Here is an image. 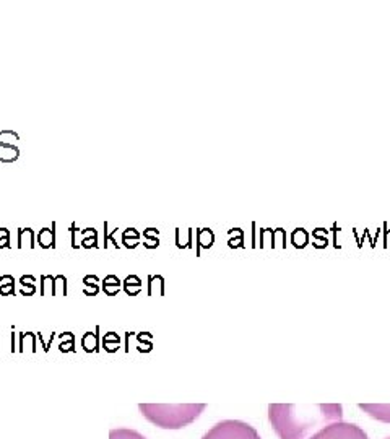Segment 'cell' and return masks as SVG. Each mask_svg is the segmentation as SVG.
I'll return each mask as SVG.
<instances>
[{
	"label": "cell",
	"mask_w": 390,
	"mask_h": 439,
	"mask_svg": "<svg viewBox=\"0 0 390 439\" xmlns=\"http://www.w3.org/2000/svg\"><path fill=\"white\" fill-rule=\"evenodd\" d=\"M124 244H126V247H135L138 244V239H132V237H122Z\"/></svg>",
	"instance_id": "ffe728a7"
},
{
	"label": "cell",
	"mask_w": 390,
	"mask_h": 439,
	"mask_svg": "<svg viewBox=\"0 0 390 439\" xmlns=\"http://www.w3.org/2000/svg\"><path fill=\"white\" fill-rule=\"evenodd\" d=\"M309 439H369L366 431L355 423L348 421H333L330 425L324 426L322 430L309 438Z\"/></svg>",
	"instance_id": "277c9868"
},
{
	"label": "cell",
	"mask_w": 390,
	"mask_h": 439,
	"mask_svg": "<svg viewBox=\"0 0 390 439\" xmlns=\"http://www.w3.org/2000/svg\"><path fill=\"white\" fill-rule=\"evenodd\" d=\"M122 237H132V239H138L140 237V233L135 230V228H127L126 231H124Z\"/></svg>",
	"instance_id": "e0dca14e"
},
{
	"label": "cell",
	"mask_w": 390,
	"mask_h": 439,
	"mask_svg": "<svg viewBox=\"0 0 390 439\" xmlns=\"http://www.w3.org/2000/svg\"><path fill=\"white\" fill-rule=\"evenodd\" d=\"M13 288V278L12 276H2L0 278V293H10Z\"/></svg>",
	"instance_id": "5bb4252c"
},
{
	"label": "cell",
	"mask_w": 390,
	"mask_h": 439,
	"mask_svg": "<svg viewBox=\"0 0 390 439\" xmlns=\"http://www.w3.org/2000/svg\"><path fill=\"white\" fill-rule=\"evenodd\" d=\"M109 439H146L142 433L130 430V428H116L111 430Z\"/></svg>",
	"instance_id": "8992f818"
},
{
	"label": "cell",
	"mask_w": 390,
	"mask_h": 439,
	"mask_svg": "<svg viewBox=\"0 0 390 439\" xmlns=\"http://www.w3.org/2000/svg\"><path fill=\"white\" fill-rule=\"evenodd\" d=\"M10 242V236H2L0 237V247H7Z\"/></svg>",
	"instance_id": "cb8c5ba5"
},
{
	"label": "cell",
	"mask_w": 390,
	"mask_h": 439,
	"mask_svg": "<svg viewBox=\"0 0 390 439\" xmlns=\"http://www.w3.org/2000/svg\"><path fill=\"white\" fill-rule=\"evenodd\" d=\"M205 404H179V405H161V404H142L140 411L150 423L162 430H181L191 425L202 415Z\"/></svg>",
	"instance_id": "7a4b0ae2"
},
{
	"label": "cell",
	"mask_w": 390,
	"mask_h": 439,
	"mask_svg": "<svg viewBox=\"0 0 390 439\" xmlns=\"http://www.w3.org/2000/svg\"><path fill=\"white\" fill-rule=\"evenodd\" d=\"M202 439H262L252 425L241 420H223L211 426Z\"/></svg>",
	"instance_id": "3957f363"
},
{
	"label": "cell",
	"mask_w": 390,
	"mask_h": 439,
	"mask_svg": "<svg viewBox=\"0 0 390 439\" xmlns=\"http://www.w3.org/2000/svg\"><path fill=\"white\" fill-rule=\"evenodd\" d=\"M291 242L294 247H304L309 242V235L304 228H296L294 231L291 233Z\"/></svg>",
	"instance_id": "9c48e42d"
},
{
	"label": "cell",
	"mask_w": 390,
	"mask_h": 439,
	"mask_svg": "<svg viewBox=\"0 0 390 439\" xmlns=\"http://www.w3.org/2000/svg\"><path fill=\"white\" fill-rule=\"evenodd\" d=\"M119 283H121V281H119L117 276H114V275L107 276V278L104 280V291L107 293V295H116V293L119 291Z\"/></svg>",
	"instance_id": "8fae6325"
},
{
	"label": "cell",
	"mask_w": 390,
	"mask_h": 439,
	"mask_svg": "<svg viewBox=\"0 0 390 439\" xmlns=\"http://www.w3.org/2000/svg\"><path fill=\"white\" fill-rule=\"evenodd\" d=\"M316 244H314V246L316 247H325L328 244V241H327V237H316Z\"/></svg>",
	"instance_id": "7402d4cb"
},
{
	"label": "cell",
	"mask_w": 390,
	"mask_h": 439,
	"mask_svg": "<svg viewBox=\"0 0 390 439\" xmlns=\"http://www.w3.org/2000/svg\"><path fill=\"white\" fill-rule=\"evenodd\" d=\"M158 228H146V230L143 231V236L146 237V239H158Z\"/></svg>",
	"instance_id": "2e32d148"
},
{
	"label": "cell",
	"mask_w": 390,
	"mask_h": 439,
	"mask_svg": "<svg viewBox=\"0 0 390 439\" xmlns=\"http://www.w3.org/2000/svg\"><path fill=\"white\" fill-rule=\"evenodd\" d=\"M328 235V230L327 228H316V230L312 231V237L316 239V237H327Z\"/></svg>",
	"instance_id": "ac0fdd59"
},
{
	"label": "cell",
	"mask_w": 390,
	"mask_h": 439,
	"mask_svg": "<svg viewBox=\"0 0 390 439\" xmlns=\"http://www.w3.org/2000/svg\"><path fill=\"white\" fill-rule=\"evenodd\" d=\"M158 244H160L158 239H148V241L145 242V246L150 247V249H153V247H158Z\"/></svg>",
	"instance_id": "603a6c76"
},
{
	"label": "cell",
	"mask_w": 390,
	"mask_h": 439,
	"mask_svg": "<svg viewBox=\"0 0 390 439\" xmlns=\"http://www.w3.org/2000/svg\"><path fill=\"white\" fill-rule=\"evenodd\" d=\"M276 242H280L278 246L286 247V233L283 228H276V230H273V247L276 246Z\"/></svg>",
	"instance_id": "4fadbf2b"
},
{
	"label": "cell",
	"mask_w": 390,
	"mask_h": 439,
	"mask_svg": "<svg viewBox=\"0 0 390 439\" xmlns=\"http://www.w3.org/2000/svg\"><path fill=\"white\" fill-rule=\"evenodd\" d=\"M387 439H390V438H387Z\"/></svg>",
	"instance_id": "484cf974"
},
{
	"label": "cell",
	"mask_w": 390,
	"mask_h": 439,
	"mask_svg": "<svg viewBox=\"0 0 390 439\" xmlns=\"http://www.w3.org/2000/svg\"><path fill=\"white\" fill-rule=\"evenodd\" d=\"M343 418L340 404L268 405V420L280 439H309L324 426Z\"/></svg>",
	"instance_id": "6da1fadb"
},
{
	"label": "cell",
	"mask_w": 390,
	"mask_h": 439,
	"mask_svg": "<svg viewBox=\"0 0 390 439\" xmlns=\"http://www.w3.org/2000/svg\"><path fill=\"white\" fill-rule=\"evenodd\" d=\"M229 236H231V239H229V246L231 247L241 246L242 241H244V233H242L241 228H232V230H229Z\"/></svg>",
	"instance_id": "7c38bea8"
},
{
	"label": "cell",
	"mask_w": 390,
	"mask_h": 439,
	"mask_svg": "<svg viewBox=\"0 0 390 439\" xmlns=\"http://www.w3.org/2000/svg\"><path fill=\"white\" fill-rule=\"evenodd\" d=\"M81 244H83L85 247H98V239H96V236L85 237V239L81 241Z\"/></svg>",
	"instance_id": "d6986e66"
},
{
	"label": "cell",
	"mask_w": 390,
	"mask_h": 439,
	"mask_svg": "<svg viewBox=\"0 0 390 439\" xmlns=\"http://www.w3.org/2000/svg\"><path fill=\"white\" fill-rule=\"evenodd\" d=\"M54 228H56V225H52V230L51 228H42V230L39 231V235H37V242H39L41 247H54L56 246V233H54Z\"/></svg>",
	"instance_id": "52a82bcc"
},
{
	"label": "cell",
	"mask_w": 390,
	"mask_h": 439,
	"mask_svg": "<svg viewBox=\"0 0 390 439\" xmlns=\"http://www.w3.org/2000/svg\"><path fill=\"white\" fill-rule=\"evenodd\" d=\"M83 346L86 350H95V346H96V338H95V335L93 334H86V337H85V340H83Z\"/></svg>",
	"instance_id": "9a60e30c"
},
{
	"label": "cell",
	"mask_w": 390,
	"mask_h": 439,
	"mask_svg": "<svg viewBox=\"0 0 390 439\" xmlns=\"http://www.w3.org/2000/svg\"><path fill=\"white\" fill-rule=\"evenodd\" d=\"M18 242L20 246H25V244H28L30 247H34V233H32L31 228H23V230H20V235H18Z\"/></svg>",
	"instance_id": "30bf717a"
},
{
	"label": "cell",
	"mask_w": 390,
	"mask_h": 439,
	"mask_svg": "<svg viewBox=\"0 0 390 439\" xmlns=\"http://www.w3.org/2000/svg\"><path fill=\"white\" fill-rule=\"evenodd\" d=\"M32 281H34V278H32V276H23V278H21V283H23L25 286L26 285H31Z\"/></svg>",
	"instance_id": "d4e9b609"
},
{
	"label": "cell",
	"mask_w": 390,
	"mask_h": 439,
	"mask_svg": "<svg viewBox=\"0 0 390 439\" xmlns=\"http://www.w3.org/2000/svg\"><path fill=\"white\" fill-rule=\"evenodd\" d=\"M359 408L369 413L372 418L381 421H390V405H369L359 404Z\"/></svg>",
	"instance_id": "5b68a950"
},
{
	"label": "cell",
	"mask_w": 390,
	"mask_h": 439,
	"mask_svg": "<svg viewBox=\"0 0 390 439\" xmlns=\"http://www.w3.org/2000/svg\"><path fill=\"white\" fill-rule=\"evenodd\" d=\"M197 239H198L200 247L208 249V247H211V244L215 241V235L210 228H202V230H198V233H197Z\"/></svg>",
	"instance_id": "ba28073f"
},
{
	"label": "cell",
	"mask_w": 390,
	"mask_h": 439,
	"mask_svg": "<svg viewBox=\"0 0 390 439\" xmlns=\"http://www.w3.org/2000/svg\"><path fill=\"white\" fill-rule=\"evenodd\" d=\"M81 235H83V239H85V237L96 236V230H95V228H86V230L81 231Z\"/></svg>",
	"instance_id": "44dd1931"
}]
</instances>
